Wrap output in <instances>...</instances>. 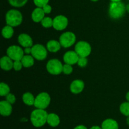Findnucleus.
<instances>
[{
  "label": "nucleus",
  "instance_id": "1",
  "mask_svg": "<svg viewBox=\"0 0 129 129\" xmlns=\"http://www.w3.org/2000/svg\"><path fill=\"white\" fill-rule=\"evenodd\" d=\"M127 11L126 5L122 1H111L108 7V15L112 19L118 20L124 16Z\"/></svg>",
  "mask_w": 129,
  "mask_h": 129
},
{
  "label": "nucleus",
  "instance_id": "2",
  "mask_svg": "<svg viewBox=\"0 0 129 129\" xmlns=\"http://www.w3.org/2000/svg\"><path fill=\"white\" fill-rule=\"evenodd\" d=\"M48 113L45 110L36 108L30 114V121L35 127L43 126L47 123Z\"/></svg>",
  "mask_w": 129,
  "mask_h": 129
},
{
  "label": "nucleus",
  "instance_id": "3",
  "mask_svg": "<svg viewBox=\"0 0 129 129\" xmlns=\"http://www.w3.org/2000/svg\"><path fill=\"white\" fill-rule=\"evenodd\" d=\"M5 20L7 25L16 27L21 25L23 21V16L19 10L11 9L8 11L5 16Z\"/></svg>",
  "mask_w": 129,
  "mask_h": 129
},
{
  "label": "nucleus",
  "instance_id": "4",
  "mask_svg": "<svg viewBox=\"0 0 129 129\" xmlns=\"http://www.w3.org/2000/svg\"><path fill=\"white\" fill-rule=\"evenodd\" d=\"M50 101L51 97L47 92H41L35 97L34 106L36 108L45 110L49 106Z\"/></svg>",
  "mask_w": 129,
  "mask_h": 129
},
{
  "label": "nucleus",
  "instance_id": "5",
  "mask_svg": "<svg viewBox=\"0 0 129 129\" xmlns=\"http://www.w3.org/2000/svg\"><path fill=\"white\" fill-rule=\"evenodd\" d=\"M63 64L58 59H51L46 64V69L50 74L58 75L62 72Z\"/></svg>",
  "mask_w": 129,
  "mask_h": 129
},
{
  "label": "nucleus",
  "instance_id": "6",
  "mask_svg": "<svg viewBox=\"0 0 129 129\" xmlns=\"http://www.w3.org/2000/svg\"><path fill=\"white\" fill-rule=\"evenodd\" d=\"M74 51L79 57L87 58L91 53V46L88 42L81 40L76 44Z\"/></svg>",
  "mask_w": 129,
  "mask_h": 129
},
{
  "label": "nucleus",
  "instance_id": "7",
  "mask_svg": "<svg viewBox=\"0 0 129 129\" xmlns=\"http://www.w3.org/2000/svg\"><path fill=\"white\" fill-rule=\"evenodd\" d=\"M31 54L37 60L43 61L47 56V49L42 44H35L31 47Z\"/></svg>",
  "mask_w": 129,
  "mask_h": 129
},
{
  "label": "nucleus",
  "instance_id": "8",
  "mask_svg": "<svg viewBox=\"0 0 129 129\" xmlns=\"http://www.w3.org/2000/svg\"><path fill=\"white\" fill-rule=\"evenodd\" d=\"M6 54L15 61L21 60L25 55V53L23 49L19 46L11 45L6 50Z\"/></svg>",
  "mask_w": 129,
  "mask_h": 129
},
{
  "label": "nucleus",
  "instance_id": "9",
  "mask_svg": "<svg viewBox=\"0 0 129 129\" xmlns=\"http://www.w3.org/2000/svg\"><path fill=\"white\" fill-rule=\"evenodd\" d=\"M76 36L72 32H66L62 34L59 37V40L61 46L64 48H68L75 44Z\"/></svg>",
  "mask_w": 129,
  "mask_h": 129
},
{
  "label": "nucleus",
  "instance_id": "10",
  "mask_svg": "<svg viewBox=\"0 0 129 129\" xmlns=\"http://www.w3.org/2000/svg\"><path fill=\"white\" fill-rule=\"evenodd\" d=\"M68 19L64 15H57L53 19V27L58 31H61L67 28L68 25Z\"/></svg>",
  "mask_w": 129,
  "mask_h": 129
},
{
  "label": "nucleus",
  "instance_id": "11",
  "mask_svg": "<svg viewBox=\"0 0 129 129\" xmlns=\"http://www.w3.org/2000/svg\"><path fill=\"white\" fill-rule=\"evenodd\" d=\"M79 56L75 51H67L63 56V60L66 64L73 65L78 63Z\"/></svg>",
  "mask_w": 129,
  "mask_h": 129
},
{
  "label": "nucleus",
  "instance_id": "12",
  "mask_svg": "<svg viewBox=\"0 0 129 129\" xmlns=\"http://www.w3.org/2000/svg\"><path fill=\"white\" fill-rule=\"evenodd\" d=\"M18 42L19 44L22 47L25 48H28V47H32L34 46V42L31 37L27 34L22 33L20 34L18 37Z\"/></svg>",
  "mask_w": 129,
  "mask_h": 129
},
{
  "label": "nucleus",
  "instance_id": "13",
  "mask_svg": "<svg viewBox=\"0 0 129 129\" xmlns=\"http://www.w3.org/2000/svg\"><path fill=\"white\" fill-rule=\"evenodd\" d=\"M84 89V83L80 79H76L70 85V91L74 94H78L83 92Z\"/></svg>",
  "mask_w": 129,
  "mask_h": 129
},
{
  "label": "nucleus",
  "instance_id": "14",
  "mask_svg": "<svg viewBox=\"0 0 129 129\" xmlns=\"http://www.w3.org/2000/svg\"><path fill=\"white\" fill-rule=\"evenodd\" d=\"M13 108L11 104L6 100H3L0 102V113L3 116H9L11 115Z\"/></svg>",
  "mask_w": 129,
  "mask_h": 129
},
{
  "label": "nucleus",
  "instance_id": "15",
  "mask_svg": "<svg viewBox=\"0 0 129 129\" xmlns=\"http://www.w3.org/2000/svg\"><path fill=\"white\" fill-rule=\"evenodd\" d=\"M14 61L8 56H4L0 59V66L1 69L5 71H10L13 68Z\"/></svg>",
  "mask_w": 129,
  "mask_h": 129
},
{
  "label": "nucleus",
  "instance_id": "16",
  "mask_svg": "<svg viewBox=\"0 0 129 129\" xmlns=\"http://www.w3.org/2000/svg\"><path fill=\"white\" fill-rule=\"evenodd\" d=\"M45 13L42 8L37 7L31 13V19L34 22H41L45 17Z\"/></svg>",
  "mask_w": 129,
  "mask_h": 129
},
{
  "label": "nucleus",
  "instance_id": "17",
  "mask_svg": "<svg viewBox=\"0 0 129 129\" xmlns=\"http://www.w3.org/2000/svg\"><path fill=\"white\" fill-rule=\"evenodd\" d=\"M102 129H118L119 125L115 120L112 118H107L102 122Z\"/></svg>",
  "mask_w": 129,
  "mask_h": 129
},
{
  "label": "nucleus",
  "instance_id": "18",
  "mask_svg": "<svg viewBox=\"0 0 129 129\" xmlns=\"http://www.w3.org/2000/svg\"><path fill=\"white\" fill-rule=\"evenodd\" d=\"M60 118L57 114L51 113L48 114L47 123L52 127H56L60 124Z\"/></svg>",
  "mask_w": 129,
  "mask_h": 129
},
{
  "label": "nucleus",
  "instance_id": "19",
  "mask_svg": "<svg viewBox=\"0 0 129 129\" xmlns=\"http://www.w3.org/2000/svg\"><path fill=\"white\" fill-rule=\"evenodd\" d=\"M47 49L51 53H57L61 48L60 42L55 40H50L47 43Z\"/></svg>",
  "mask_w": 129,
  "mask_h": 129
},
{
  "label": "nucleus",
  "instance_id": "20",
  "mask_svg": "<svg viewBox=\"0 0 129 129\" xmlns=\"http://www.w3.org/2000/svg\"><path fill=\"white\" fill-rule=\"evenodd\" d=\"M23 67L25 68H30L32 67L35 63V58L30 54H25L21 59Z\"/></svg>",
  "mask_w": 129,
  "mask_h": 129
},
{
  "label": "nucleus",
  "instance_id": "21",
  "mask_svg": "<svg viewBox=\"0 0 129 129\" xmlns=\"http://www.w3.org/2000/svg\"><path fill=\"white\" fill-rule=\"evenodd\" d=\"M22 100L24 104H25L27 106H34L35 97L30 92H25L23 94Z\"/></svg>",
  "mask_w": 129,
  "mask_h": 129
},
{
  "label": "nucleus",
  "instance_id": "22",
  "mask_svg": "<svg viewBox=\"0 0 129 129\" xmlns=\"http://www.w3.org/2000/svg\"><path fill=\"white\" fill-rule=\"evenodd\" d=\"M1 34L5 39H10L12 37L14 34L13 27L8 25H6V26L3 28Z\"/></svg>",
  "mask_w": 129,
  "mask_h": 129
},
{
  "label": "nucleus",
  "instance_id": "23",
  "mask_svg": "<svg viewBox=\"0 0 129 129\" xmlns=\"http://www.w3.org/2000/svg\"><path fill=\"white\" fill-rule=\"evenodd\" d=\"M9 93H10V87L7 83L1 82L0 83V96L1 97H6Z\"/></svg>",
  "mask_w": 129,
  "mask_h": 129
},
{
  "label": "nucleus",
  "instance_id": "24",
  "mask_svg": "<svg viewBox=\"0 0 129 129\" xmlns=\"http://www.w3.org/2000/svg\"><path fill=\"white\" fill-rule=\"evenodd\" d=\"M27 2L28 0H8L10 5L15 8L23 7Z\"/></svg>",
  "mask_w": 129,
  "mask_h": 129
},
{
  "label": "nucleus",
  "instance_id": "25",
  "mask_svg": "<svg viewBox=\"0 0 129 129\" xmlns=\"http://www.w3.org/2000/svg\"><path fill=\"white\" fill-rule=\"evenodd\" d=\"M120 111L124 116L128 117L129 116V102H124L122 103L119 108Z\"/></svg>",
  "mask_w": 129,
  "mask_h": 129
},
{
  "label": "nucleus",
  "instance_id": "26",
  "mask_svg": "<svg viewBox=\"0 0 129 129\" xmlns=\"http://www.w3.org/2000/svg\"><path fill=\"white\" fill-rule=\"evenodd\" d=\"M40 23L44 28H50L53 27V19L49 16H45Z\"/></svg>",
  "mask_w": 129,
  "mask_h": 129
},
{
  "label": "nucleus",
  "instance_id": "27",
  "mask_svg": "<svg viewBox=\"0 0 129 129\" xmlns=\"http://www.w3.org/2000/svg\"><path fill=\"white\" fill-rule=\"evenodd\" d=\"M73 68L72 65L69 64H66L65 63L63 64V68H62V72L66 75H69L71 73H73Z\"/></svg>",
  "mask_w": 129,
  "mask_h": 129
},
{
  "label": "nucleus",
  "instance_id": "28",
  "mask_svg": "<svg viewBox=\"0 0 129 129\" xmlns=\"http://www.w3.org/2000/svg\"><path fill=\"white\" fill-rule=\"evenodd\" d=\"M34 4L37 7L42 8L45 5H47L49 2V0H33Z\"/></svg>",
  "mask_w": 129,
  "mask_h": 129
},
{
  "label": "nucleus",
  "instance_id": "29",
  "mask_svg": "<svg viewBox=\"0 0 129 129\" xmlns=\"http://www.w3.org/2000/svg\"><path fill=\"white\" fill-rule=\"evenodd\" d=\"M88 61L87 58H85V57H79V59L77 64H78V65L79 67L83 68V67H85L88 64Z\"/></svg>",
  "mask_w": 129,
  "mask_h": 129
},
{
  "label": "nucleus",
  "instance_id": "30",
  "mask_svg": "<svg viewBox=\"0 0 129 129\" xmlns=\"http://www.w3.org/2000/svg\"><path fill=\"white\" fill-rule=\"evenodd\" d=\"M6 101H7L8 102H10L11 104L15 103L16 102V97H15V95L12 93H9L7 96H6Z\"/></svg>",
  "mask_w": 129,
  "mask_h": 129
},
{
  "label": "nucleus",
  "instance_id": "31",
  "mask_svg": "<svg viewBox=\"0 0 129 129\" xmlns=\"http://www.w3.org/2000/svg\"><path fill=\"white\" fill-rule=\"evenodd\" d=\"M23 64L21 63V60L19 61H15L13 63V69L15 71H20L21 70V68H22Z\"/></svg>",
  "mask_w": 129,
  "mask_h": 129
},
{
  "label": "nucleus",
  "instance_id": "32",
  "mask_svg": "<svg viewBox=\"0 0 129 129\" xmlns=\"http://www.w3.org/2000/svg\"><path fill=\"white\" fill-rule=\"evenodd\" d=\"M42 8L43 9V10H44V13H45V14L50 13L52 11V6H50V5H49V4H47V5H45V6H43Z\"/></svg>",
  "mask_w": 129,
  "mask_h": 129
},
{
  "label": "nucleus",
  "instance_id": "33",
  "mask_svg": "<svg viewBox=\"0 0 129 129\" xmlns=\"http://www.w3.org/2000/svg\"><path fill=\"white\" fill-rule=\"evenodd\" d=\"M24 50V53L25 54H31V47H28V48H25Z\"/></svg>",
  "mask_w": 129,
  "mask_h": 129
},
{
  "label": "nucleus",
  "instance_id": "34",
  "mask_svg": "<svg viewBox=\"0 0 129 129\" xmlns=\"http://www.w3.org/2000/svg\"><path fill=\"white\" fill-rule=\"evenodd\" d=\"M73 129H88L86 126L83 125H79L78 126H75Z\"/></svg>",
  "mask_w": 129,
  "mask_h": 129
},
{
  "label": "nucleus",
  "instance_id": "35",
  "mask_svg": "<svg viewBox=\"0 0 129 129\" xmlns=\"http://www.w3.org/2000/svg\"><path fill=\"white\" fill-rule=\"evenodd\" d=\"M89 129H102V126H100L98 125H94V126H91Z\"/></svg>",
  "mask_w": 129,
  "mask_h": 129
},
{
  "label": "nucleus",
  "instance_id": "36",
  "mask_svg": "<svg viewBox=\"0 0 129 129\" xmlns=\"http://www.w3.org/2000/svg\"><path fill=\"white\" fill-rule=\"evenodd\" d=\"M125 97H126V99H127V101H128V102H129V91L127 92V94H126Z\"/></svg>",
  "mask_w": 129,
  "mask_h": 129
},
{
  "label": "nucleus",
  "instance_id": "37",
  "mask_svg": "<svg viewBox=\"0 0 129 129\" xmlns=\"http://www.w3.org/2000/svg\"><path fill=\"white\" fill-rule=\"evenodd\" d=\"M126 8H127V11L129 13V3H128L126 5Z\"/></svg>",
  "mask_w": 129,
  "mask_h": 129
},
{
  "label": "nucleus",
  "instance_id": "38",
  "mask_svg": "<svg viewBox=\"0 0 129 129\" xmlns=\"http://www.w3.org/2000/svg\"><path fill=\"white\" fill-rule=\"evenodd\" d=\"M126 121H127V124L129 126V116L127 118V120H126Z\"/></svg>",
  "mask_w": 129,
  "mask_h": 129
},
{
  "label": "nucleus",
  "instance_id": "39",
  "mask_svg": "<svg viewBox=\"0 0 129 129\" xmlns=\"http://www.w3.org/2000/svg\"><path fill=\"white\" fill-rule=\"evenodd\" d=\"M111 1H114V2H117V1H122V0H110Z\"/></svg>",
  "mask_w": 129,
  "mask_h": 129
},
{
  "label": "nucleus",
  "instance_id": "40",
  "mask_svg": "<svg viewBox=\"0 0 129 129\" xmlns=\"http://www.w3.org/2000/svg\"><path fill=\"white\" fill-rule=\"evenodd\" d=\"M91 1H93V2H96V1H99V0H91Z\"/></svg>",
  "mask_w": 129,
  "mask_h": 129
}]
</instances>
